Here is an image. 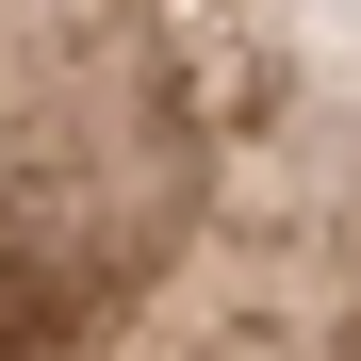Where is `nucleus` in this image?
<instances>
[{
	"label": "nucleus",
	"instance_id": "f257e3e1",
	"mask_svg": "<svg viewBox=\"0 0 361 361\" xmlns=\"http://www.w3.org/2000/svg\"><path fill=\"white\" fill-rule=\"evenodd\" d=\"M0 361H361V0H0Z\"/></svg>",
	"mask_w": 361,
	"mask_h": 361
}]
</instances>
